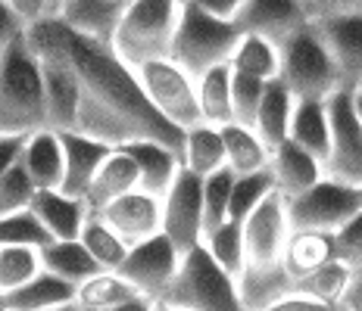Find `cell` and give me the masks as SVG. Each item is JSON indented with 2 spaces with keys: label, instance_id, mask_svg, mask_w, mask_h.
Masks as SVG:
<instances>
[{
  "label": "cell",
  "instance_id": "1",
  "mask_svg": "<svg viewBox=\"0 0 362 311\" xmlns=\"http://www.w3.org/2000/svg\"><path fill=\"white\" fill-rule=\"evenodd\" d=\"M69 63L81 87L75 131L110 143L116 150L138 140H156L181 153L185 131H178L156 112V106L147 100L141 87L138 72L122 63L116 50L72 32Z\"/></svg>",
  "mask_w": 362,
  "mask_h": 311
},
{
  "label": "cell",
  "instance_id": "10",
  "mask_svg": "<svg viewBox=\"0 0 362 311\" xmlns=\"http://www.w3.org/2000/svg\"><path fill=\"white\" fill-rule=\"evenodd\" d=\"M291 237H293V227L288 215V200L275 190L244 221L247 268H281Z\"/></svg>",
  "mask_w": 362,
  "mask_h": 311
},
{
  "label": "cell",
  "instance_id": "42",
  "mask_svg": "<svg viewBox=\"0 0 362 311\" xmlns=\"http://www.w3.org/2000/svg\"><path fill=\"white\" fill-rule=\"evenodd\" d=\"M334 246H337V262H344L350 271L362 268V209L334 233Z\"/></svg>",
  "mask_w": 362,
  "mask_h": 311
},
{
  "label": "cell",
  "instance_id": "54",
  "mask_svg": "<svg viewBox=\"0 0 362 311\" xmlns=\"http://www.w3.org/2000/svg\"><path fill=\"white\" fill-rule=\"evenodd\" d=\"M153 311H181L175 305H165V302H153Z\"/></svg>",
  "mask_w": 362,
  "mask_h": 311
},
{
  "label": "cell",
  "instance_id": "17",
  "mask_svg": "<svg viewBox=\"0 0 362 311\" xmlns=\"http://www.w3.org/2000/svg\"><path fill=\"white\" fill-rule=\"evenodd\" d=\"M269 171L275 178V190L281 196H300L309 187H315L325 178V165L319 162L313 153H306L303 147H297L293 140H284L272 150Z\"/></svg>",
  "mask_w": 362,
  "mask_h": 311
},
{
  "label": "cell",
  "instance_id": "45",
  "mask_svg": "<svg viewBox=\"0 0 362 311\" xmlns=\"http://www.w3.org/2000/svg\"><path fill=\"white\" fill-rule=\"evenodd\" d=\"M32 134H0V171L13 169V165L22 162V156H25V143Z\"/></svg>",
  "mask_w": 362,
  "mask_h": 311
},
{
  "label": "cell",
  "instance_id": "3",
  "mask_svg": "<svg viewBox=\"0 0 362 311\" xmlns=\"http://www.w3.org/2000/svg\"><path fill=\"white\" fill-rule=\"evenodd\" d=\"M181 6L185 4L178 0H128L119 32L112 37L116 56L132 69L156 59H172Z\"/></svg>",
  "mask_w": 362,
  "mask_h": 311
},
{
  "label": "cell",
  "instance_id": "29",
  "mask_svg": "<svg viewBox=\"0 0 362 311\" xmlns=\"http://www.w3.org/2000/svg\"><path fill=\"white\" fill-rule=\"evenodd\" d=\"M44 271L69 280L72 286H81L94 274H100L103 268L97 264V259L88 252L81 240H57L44 249Z\"/></svg>",
  "mask_w": 362,
  "mask_h": 311
},
{
  "label": "cell",
  "instance_id": "6",
  "mask_svg": "<svg viewBox=\"0 0 362 311\" xmlns=\"http://www.w3.org/2000/svg\"><path fill=\"white\" fill-rule=\"evenodd\" d=\"M278 81L300 100H328L334 90L344 87L341 72H337L334 59L322 44L319 32L313 28V22L281 44V75H278Z\"/></svg>",
  "mask_w": 362,
  "mask_h": 311
},
{
  "label": "cell",
  "instance_id": "25",
  "mask_svg": "<svg viewBox=\"0 0 362 311\" xmlns=\"http://www.w3.org/2000/svg\"><path fill=\"white\" fill-rule=\"evenodd\" d=\"M181 162L187 171L197 178H209V174L228 169V156H225V138L222 128L216 125H197L185 134V147H181Z\"/></svg>",
  "mask_w": 362,
  "mask_h": 311
},
{
  "label": "cell",
  "instance_id": "27",
  "mask_svg": "<svg viewBox=\"0 0 362 311\" xmlns=\"http://www.w3.org/2000/svg\"><path fill=\"white\" fill-rule=\"evenodd\" d=\"M138 299H147L134 283L119 274V271H100L78 286V305L85 311H116Z\"/></svg>",
  "mask_w": 362,
  "mask_h": 311
},
{
  "label": "cell",
  "instance_id": "47",
  "mask_svg": "<svg viewBox=\"0 0 362 311\" xmlns=\"http://www.w3.org/2000/svg\"><path fill=\"white\" fill-rule=\"evenodd\" d=\"M191 4H197L200 10H206L209 16H216V19L235 22L240 16V10H244L247 0H191Z\"/></svg>",
  "mask_w": 362,
  "mask_h": 311
},
{
  "label": "cell",
  "instance_id": "13",
  "mask_svg": "<svg viewBox=\"0 0 362 311\" xmlns=\"http://www.w3.org/2000/svg\"><path fill=\"white\" fill-rule=\"evenodd\" d=\"M313 28L319 32L325 50L334 59L344 87L356 90L362 85V10L313 22Z\"/></svg>",
  "mask_w": 362,
  "mask_h": 311
},
{
  "label": "cell",
  "instance_id": "18",
  "mask_svg": "<svg viewBox=\"0 0 362 311\" xmlns=\"http://www.w3.org/2000/svg\"><path fill=\"white\" fill-rule=\"evenodd\" d=\"M141 190V171H138V162L132 159L128 150H112L107 156V162L100 165V171L94 174V181H90V190L85 196L90 215H97V212H103L107 206H112L116 200H122V196Z\"/></svg>",
  "mask_w": 362,
  "mask_h": 311
},
{
  "label": "cell",
  "instance_id": "21",
  "mask_svg": "<svg viewBox=\"0 0 362 311\" xmlns=\"http://www.w3.org/2000/svg\"><path fill=\"white\" fill-rule=\"evenodd\" d=\"M32 212L54 233V240H78L90 218L88 202L75 200L66 190H37Z\"/></svg>",
  "mask_w": 362,
  "mask_h": 311
},
{
  "label": "cell",
  "instance_id": "30",
  "mask_svg": "<svg viewBox=\"0 0 362 311\" xmlns=\"http://www.w3.org/2000/svg\"><path fill=\"white\" fill-rule=\"evenodd\" d=\"M337 259L334 233L322 231H293L288 243V255H284V268L291 271V277H303L319 271L322 264Z\"/></svg>",
  "mask_w": 362,
  "mask_h": 311
},
{
  "label": "cell",
  "instance_id": "41",
  "mask_svg": "<svg viewBox=\"0 0 362 311\" xmlns=\"http://www.w3.org/2000/svg\"><path fill=\"white\" fill-rule=\"evenodd\" d=\"M235 72V69H231ZM269 81L250 78V75L235 72V85H231V97H235V121L247 128H256V116H259L262 97H266Z\"/></svg>",
  "mask_w": 362,
  "mask_h": 311
},
{
  "label": "cell",
  "instance_id": "19",
  "mask_svg": "<svg viewBox=\"0 0 362 311\" xmlns=\"http://www.w3.org/2000/svg\"><path fill=\"white\" fill-rule=\"evenodd\" d=\"M125 6H128V0H72L57 16L63 19L75 35L112 47V37L119 32Z\"/></svg>",
  "mask_w": 362,
  "mask_h": 311
},
{
  "label": "cell",
  "instance_id": "2",
  "mask_svg": "<svg viewBox=\"0 0 362 311\" xmlns=\"http://www.w3.org/2000/svg\"><path fill=\"white\" fill-rule=\"evenodd\" d=\"M50 128L47 85L25 37L0 47V134H35Z\"/></svg>",
  "mask_w": 362,
  "mask_h": 311
},
{
  "label": "cell",
  "instance_id": "4",
  "mask_svg": "<svg viewBox=\"0 0 362 311\" xmlns=\"http://www.w3.org/2000/svg\"><path fill=\"white\" fill-rule=\"evenodd\" d=\"M240 37H244V32L235 22L209 16L197 4H185L175 44H172V59L194 81H200L203 75L218 69V66H231V56H235Z\"/></svg>",
  "mask_w": 362,
  "mask_h": 311
},
{
  "label": "cell",
  "instance_id": "43",
  "mask_svg": "<svg viewBox=\"0 0 362 311\" xmlns=\"http://www.w3.org/2000/svg\"><path fill=\"white\" fill-rule=\"evenodd\" d=\"M309 22H322L331 16H344V13H359L362 0H300Z\"/></svg>",
  "mask_w": 362,
  "mask_h": 311
},
{
  "label": "cell",
  "instance_id": "57",
  "mask_svg": "<svg viewBox=\"0 0 362 311\" xmlns=\"http://www.w3.org/2000/svg\"><path fill=\"white\" fill-rule=\"evenodd\" d=\"M359 87H362V85H359Z\"/></svg>",
  "mask_w": 362,
  "mask_h": 311
},
{
  "label": "cell",
  "instance_id": "26",
  "mask_svg": "<svg viewBox=\"0 0 362 311\" xmlns=\"http://www.w3.org/2000/svg\"><path fill=\"white\" fill-rule=\"evenodd\" d=\"M293 109H297V97H293L291 90L281 85V81H269L253 131L259 134V138L266 140L272 150H275L278 143H284L291 138Z\"/></svg>",
  "mask_w": 362,
  "mask_h": 311
},
{
  "label": "cell",
  "instance_id": "23",
  "mask_svg": "<svg viewBox=\"0 0 362 311\" xmlns=\"http://www.w3.org/2000/svg\"><path fill=\"white\" fill-rule=\"evenodd\" d=\"M22 165L32 174L37 190H59L63 187V171H66V153H63V138L54 128L35 131L25 143V156Z\"/></svg>",
  "mask_w": 362,
  "mask_h": 311
},
{
  "label": "cell",
  "instance_id": "56",
  "mask_svg": "<svg viewBox=\"0 0 362 311\" xmlns=\"http://www.w3.org/2000/svg\"><path fill=\"white\" fill-rule=\"evenodd\" d=\"M178 4H191V0H178Z\"/></svg>",
  "mask_w": 362,
  "mask_h": 311
},
{
  "label": "cell",
  "instance_id": "46",
  "mask_svg": "<svg viewBox=\"0 0 362 311\" xmlns=\"http://www.w3.org/2000/svg\"><path fill=\"white\" fill-rule=\"evenodd\" d=\"M262 311H341V308L319 302V299H309V295H284L281 302H275V305H269Z\"/></svg>",
  "mask_w": 362,
  "mask_h": 311
},
{
  "label": "cell",
  "instance_id": "22",
  "mask_svg": "<svg viewBox=\"0 0 362 311\" xmlns=\"http://www.w3.org/2000/svg\"><path fill=\"white\" fill-rule=\"evenodd\" d=\"M66 302H78V286L50 274V271L37 274L13 293H0V311H50Z\"/></svg>",
  "mask_w": 362,
  "mask_h": 311
},
{
  "label": "cell",
  "instance_id": "36",
  "mask_svg": "<svg viewBox=\"0 0 362 311\" xmlns=\"http://www.w3.org/2000/svg\"><path fill=\"white\" fill-rule=\"evenodd\" d=\"M44 274V249L0 246V293H13Z\"/></svg>",
  "mask_w": 362,
  "mask_h": 311
},
{
  "label": "cell",
  "instance_id": "14",
  "mask_svg": "<svg viewBox=\"0 0 362 311\" xmlns=\"http://www.w3.org/2000/svg\"><path fill=\"white\" fill-rule=\"evenodd\" d=\"M97 215H100L128 246H141V243L163 233V200H156V196H150L144 190L122 196V200H116L112 206L97 212Z\"/></svg>",
  "mask_w": 362,
  "mask_h": 311
},
{
  "label": "cell",
  "instance_id": "16",
  "mask_svg": "<svg viewBox=\"0 0 362 311\" xmlns=\"http://www.w3.org/2000/svg\"><path fill=\"white\" fill-rule=\"evenodd\" d=\"M59 138H63V153H66V171H63V187L59 190H66L75 200H85L94 174L100 171V165L107 162V156L116 147L88 138L81 131H59Z\"/></svg>",
  "mask_w": 362,
  "mask_h": 311
},
{
  "label": "cell",
  "instance_id": "39",
  "mask_svg": "<svg viewBox=\"0 0 362 311\" xmlns=\"http://www.w3.org/2000/svg\"><path fill=\"white\" fill-rule=\"evenodd\" d=\"M269 193H275V178H272L269 169L235 178V190H231V221L244 224L247 218L262 206V200H266Z\"/></svg>",
  "mask_w": 362,
  "mask_h": 311
},
{
  "label": "cell",
  "instance_id": "37",
  "mask_svg": "<svg viewBox=\"0 0 362 311\" xmlns=\"http://www.w3.org/2000/svg\"><path fill=\"white\" fill-rule=\"evenodd\" d=\"M54 233L44 227V221L32 209L13 212V215H0V246H32V249H47Z\"/></svg>",
  "mask_w": 362,
  "mask_h": 311
},
{
  "label": "cell",
  "instance_id": "48",
  "mask_svg": "<svg viewBox=\"0 0 362 311\" xmlns=\"http://www.w3.org/2000/svg\"><path fill=\"white\" fill-rule=\"evenodd\" d=\"M6 4H10L28 25L37 19H44V16H50V0H6Z\"/></svg>",
  "mask_w": 362,
  "mask_h": 311
},
{
  "label": "cell",
  "instance_id": "35",
  "mask_svg": "<svg viewBox=\"0 0 362 311\" xmlns=\"http://www.w3.org/2000/svg\"><path fill=\"white\" fill-rule=\"evenodd\" d=\"M78 240L85 243V249L94 255L103 271H119L122 262L128 259V252H132V246H128V243L119 237L100 215L88 218V224H85V231H81Z\"/></svg>",
  "mask_w": 362,
  "mask_h": 311
},
{
  "label": "cell",
  "instance_id": "8",
  "mask_svg": "<svg viewBox=\"0 0 362 311\" xmlns=\"http://www.w3.org/2000/svg\"><path fill=\"white\" fill-rule=\"evenodd\" d=\"M284 200H288V196H284ZM359 209L362 206H359L356 187L337 184V181H328V178H322L319 184L309 187L306 193L288 200V215H291L293 231L337 233Z\"/></svg>",
  "mask_w": 362,
  "mask_h": 311
},
{
  "label": "cell",
  "instance_id": "12",
  "mask_svg": "<svg viewBox=\"0 0 362 311\" xmlns=\"http://www.w3.org/2000/svg\"><path fill=\"white\" fill-rule=\"evenodd\" d=\"M181 259H185V255L175 249V243L165 237V233H160V237L141 243V246H132V252H128V259L122 262L119 274H122L128 283L138 286L147 299L160 302L165 290L172 286V280L178 277Z\"/></svg>",
  "mask_w": 362,
  "mask_h": 311
},
{
  "label": "cell",
  "instance_id": "55",
  "mask_svg": "<svg viewBox=\"0 0 362 311\" xmlns=\"http://www.w3.org/2000/svg\"><path fill=\"white\" fill-rule=\"evenodd\" d=\"M359 206H362V187H359Z\"/></svg>",
  "mask_w": 362,
  "mask_h": 311
},
{
  "label": "cell",
  "instance_id": "51",
  "mask_svg": "<svg viewBox=\"0 0 362 311\" xmlns=\"http://www.w3.org/2000/svg\"><path fill=\"white\" fill-rule=\"evenodd\" d=\"M353 109H356V118H359V125H362V87L353 90Z\"/></svg>",
  "mask_w": 362,
  "mask_h": 311
},
{
  "label": "cell",
  "instance_id": "24",
  "mask_svg": "<svg viewBox=\"0 0 362 311\" xmlns=\"http://www.w3.org/2000/svg\"><path fill=\"white\" fill-rule=\"evenodd\" d=\"M297 147H303L306 153H313L325 165L328 150H331V118H328V100H300L293 109L291 121V138Z\"/></svg>",
  "mask_w": 362,
  "mask_h": 311
},
{
  "label": "cell",
  "instance_id": "20",
  "mask_svg": "<svg viewBox=\"0 0 362 311\" xmlns=\"http://www.w3.org/2000/svg\"><path fill=\"white\" fill-rule=\"evenodd\" d=\"M132 153V159L138 162L141 171V190L156 196V200H165V193L172 190V184L178 181V174L185 171V162H181V153L165 143L156 140H138L122 147Z\"/></svg>",
  "mask_w": 362,
  "mask_h": 311
},
{
  "label": "cell",
  "instance_id": "11",
  "mask_svg": "<svg viewBox=\"0 0 362 311\" xmlns=\"http://www.w3.org/2000/svg\"><path fill=\"white\" fill-rule=\"evenodd\" d=\"M163 233L175 243L181 255L203 246L206 215H203V178L194 171H181L172 190L163 200Z\"/></svg>",
  "mask_w": 362,
  "mask_h": 311
},
{
  "label": "cell",
  "instance_id": "9",
  "mask_svg": "<svg viewBox=\"0 0 362 311\" xmlns=\"http://www.w3.org/2000/svg\"><path fill=\"white\" fill-rule=\"evenodd\" d=\"M331 150L325 159V178L346 187H362V125L353 109V90H334L328 97Z\"/></svg>",
  "mask_w": 362,
  "mask_h": 311
},
{
  "label": "cell",
  "instance_id": "52",
  "mask_svg": "<svg viewBox=\"0 0 362 311\" xmlns=\"http://www.w3.org/2000/svg\"><path fill=\"white\" fill-rule=\"evenodd\" d=\"M72 0H50V16H57L59 10H63V6H69Z\"/></svg>",
  "mask_w": 362,
  "mask_h": 311
},
{
  "label": "cell",
  "instance_id": "53",
  "mask_svg": "<svg viewBox=\"0 0 362 311\" xmlns=\"http://www.w3.org/2000/svg\"><path fill=\"white\" fill-rule=\"evenodd\" d=\"M50 311H85L78 305V302H66V305H59V308H50Z\"/></svg>",
  "mask_w": 362,
  "mask_h": 311
},
{
  "label": "cell",
  "instance_id": "50",
  "mask_svg": "<svg viewBox=\"0 0 362 311\" xmlns=\"http://www.w3.org/2000/svg\"><path fill=\"white\" fill-rule=\"evenodd\" d=\"M116 311H153V299H138V302H132V305L116 308Z\"/></svg>",
  "mask_w": 362,
  "mask_h": 311
},
{
  "label": "cell",
  "instance_id": "33",
  "mask_svg": "<svg viewBox=\"0 0 362 311\" xmlns=\"http://www.w3.org/2000/svg\"><path fill=\"white\" fill-rule=\"evenodd\" d=\"M350 280H353V271L344 262L334 259V262L322 264L319 271H313V274L293 277V295H309V299H319V302L341 308L344 295L350 290Z\"/></svg>",
  "mask_w": 362,
  "mask_h": 311
},
{
  "label": "cell",
  "instance_id": "28",
  "mask_svg": "<svg viewBox=\"0 0 362 311\" xmlns=\"http://www.w3.org/2000/svg\"><path fill=\"white\" fill-rule=\"evenodd\" d=\"M222 138H225V156H228V169L238 174H256V171H266L272 162V147L253 128L247 125H225L222 128Z\"/></svg>",
  "mask_w": 362,
  "mask_h": 311
},
{
  "label": "cell",
  "instance_id": "44",
  "mask_svg": "<svg viewBox=\"0 0 362 311\" xmlns=\"http://www.w3.org/2000/svg\"><path fill=\"white\" fill-rule=\"evenodd\" d=\"M25 32H28V22L6 0H0V47H10V44L22 41Z\"/></svg>",
  "mask_w": 362,
  "mask_h": 311
},
{
  "label": "cell",
  "instance_id": "32",
  "mask_svg": "<svg viewBox=\"0 0 362 311\" xmlns=\"http://www.w3.org/2000/svg\"><path fill=\"white\" fill-rule=\"evenodd\" d=\"M231 69L259 81H278V75H281V47L269 37L244 35L235 56H231Z\"/></svg>",
  "mask_w": 362,
  "mask_h": 311
},
{
  "label": "cell",
  "instance_id": "15",
  "mask_svg": "<svg viewBox=\"0 0 362 311\" xmlns=\"http://www.w3.org/2000/svg\"><path fill=\"white\" fill-rule=\"evenodd\" d=\"M235 25L244 35L269 37L281 47L288 37H293L300 28L309 25L300 0H247Z\"/></svg>",
  "mask_w": 362,
  "mask_h": 311
},
{
  "label": "cell",
  "instance_id": "5",
  "mask_svg": "<svg viewBox=\"0 0 362 311\" xmlns=\"http://www.w3.org/2000/svg\"><path fill=\"white\" fill-rule=\"evenodd\" d=\"M160 302L181 311H247L238 280L218 268L206 246H197L181 259L178 277Z\"/></svg>",
  "mask_w": 362,
  "mask_h": 311
},
{
  "label": "cell",
  "instance_id": "49",
  "mask_svg": "<svg viewBox=\"0 0 362 311\" xmlns=\"http://www.w3.org/2000/svg\"><path fill=\"white\" fill-rule=\"evenodd\" d=\"M341 311H362V268L353 271L350 290H346L344 302H341Z\"/></svg>",
  "mask_w": 362,
  "mask_h": 311
},
{
  "label": "cell",
  "instance_id": "31",
  "mask_svg": "<svg viewBox=\"0 0 362 311\" xmlns=\"http://www.w3.org/2000/svg\"><path fill=\"white\" fill-rule=\"evenodd\" d=\"M231 85H235L231 66H218V69L206 72L197 81L200 109H203V121H206V125H216V128L235 125V97H231Z\"/></svg>",
  "mask_w": 362,
  "mask_h": 311
},
{
  "label": "cell",
  "instance_id": "34",
  "mask_svg": "<svg viewBox=\"0 0 362 311\" xmlns=\"http://www.w3.org/2000/svg\"><path fill=\"white\" fill-rule=\"evenodd\" d=\"M203 246L213 255V262L225 274H231L235 280H240L247 268V243H244V224L240 221H225L222 227H216L213 233L203 237Z\"/></svg>",
  "mask_w": 362,
  "mask_h": 311
},
{
  "label": "cell",
  "instance_id": "7",
  "mask_svg": "<svg viewBox=\"0 0 362 311\" xmlns=\"http://www.w3.org/2000/svg\"><path fill=\"white\" fill-rule=\"evenodd\" d=\"M134 72H138V81L144 87L147 100L156 106V112L169 125H175L185 134L191 128L203 125L197 81L181 69L175 59H156V63H147Z\"/></svg>",
  "mask_w": 362,
  "mask_h": 311
},
{
  "label": "cell",
  "instance_id": "40",
  "mask_svg": "<svg viewBox=\"0 0 362 311\" xmlns=\"http://www.w3.org/2000/svg\"><path fill=\"white\" fill-rule=\"evenodd\" d=\"M37 196V184L32 174L25 171V165H13V169L0 171V215H13V212L32 209Z\"/></svg>",
  "mask_w": 362,
  "mask_h": 311
},
{
  "label": "cell",
  "instance_id": "38",
  "mask_svg": "<svg viewBox=\"0 0 362 311\" xmlns=\"http://www.w3.org/2000/svg\"><path fill=\"white\" fill-rule=\"evenodd\" d=\"M238 174L231 169H222L209 178H203V215H206V233L231 221V190H235Z\"/></svg>",
  "mask_w": 362,
  "mask_h": 311
}]
</instances>
